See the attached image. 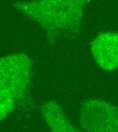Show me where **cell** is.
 I'll return each instance as SVG.
<instances>
[{
	"instance_id": "cell-1",
	"label": "cell",
	"mask_w": 118,
	"mask_h": 132,
	"mask_svg": "<svg viewBox=\"0 0 118 132\" xmlns=\"http://www.w3.org/2000/svg\"><path fill=\"white\" fill-rule=\"evenodd\" d=\"M90 0H35L17 2L14 7L40 24L53 41L59 36L78 32L84 7Z\"/></svg>"
},
{
	"instance_id": "cell-2",
	"label": "cell",
	"mask_w": 118,
	"mask_h": 132,
	"mask_svg": "<svg viewBox=\"0 0 118 132\" xmlns=\"http://www.w3.org/2000/svg\"><path fill=\"white\" fill-rule=\"evenodd\" d=\"M32 74V61L24 53L0 57V86L9 92L16 101H23Z\"/></svg>"
},
{
	"instance_id": "cell-3",
	"label": "cell",
	"mask_w": 118,
	"mask_h": 132,
	"mask_svg": "<svg viewBox=\"0 0 118 132\" xmlns=\"http://www.w3.org/2000/svg\"><path fill=\"white\" fill-rule=\"evenodd\" d=\"M80 120L85 131L118 132V107L102 100H88L82 105Z\"/></svg>"
},
{
	"instance_id": "cell-4",
	"label": "cell",
	"mask_w": 118,
	"mask_h": 132,
	"mask_svg": "<svg viewBox=\"0 0 118 132\" xmlns=\"http://www.w3.org/2000/svg\"><path fill=\"white\" fill-rule=\"evenodd\" d=\"M91 50L96 63L101 69L109 71L118 69V33H100L92 42Z\"/></svg>"
},
{
	"instance_id": "cell-5",
	"label": "cell",
	"mask_w": 118,
	"mask_h": 132,
	"mask_svg": "<svg viewBox=\"0 0 118 132\" xmlns=\"http://www.w3.org/2000/svg\"><path fill=\"white\" fill-rule=\"evenodd\" d=\"M43 118L53 132H78L69 120L61 106L56 102L50 101L41 108Z\"/></svg>"
},
{
	"instance_id": "cell-6",
	"label": "cell",
	"mask_w": 118,
	"mask_h": 132,
	"mask_svg": "<svg viewBox=\"0 0 118 132\" xmlns=\"http://www.w3.org/2000/svg\"><path fill=\"white\" fill-rule=\"evenodd\" d=\"M15 101L9 92L0 86V121L5 119L13 111Z\"/></svg>"
}]
</instances>
